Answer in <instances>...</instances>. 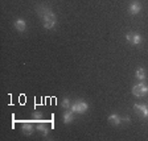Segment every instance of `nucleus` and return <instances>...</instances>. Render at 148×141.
I'll list each match as a JSON object with an SVG mask.
<instances>
[{
    "mask_svg": "<svg viewBox=\"0 0 148 141\" xmlns=\"http://www.w3.org/2000/svg\"><path fill=\"white\" fill-rule=\"evenodd\" d=\"M108 121H110L111 124H114V125H119V124L122 123V117L116 114H111L110 116H108Z\"/></svg>",
    "mask_w": 148,
    "mask_h": 141,
    "instance_id": "obj_11",
    "label": "nucleus"
},
{
    "mask_svg": "<svg viewBox=\"0 0 148 141\" xmlns=\"http://www.w3.org/2000/svg\"><path fill=\"white\" fill-rule=\"evenodd\" d=\"M13 25H15V28L18 32H25L27 31V21H25L24 18H16L15 22H13Z\"/></svg>",
    "mask_w": 148,
    "mask_h": 141,
    "instance_id": "obj_7",
    "label": "nucleus"
},
{
    "mask_svg": "<svg viewBox=\"0 0 148 141\" xmlns=\"http://www.w3.org/2000/svg\"><path fill=\"white\" fill-rule=\"evenodd\" d=\"M126 40L128 41L131 45H140L143 38H142V36L138 33H128V34H126Z\"/></svg>",
    "mask_w": 148,
    "mask_h": 141,
    "instance_id": "obj_4",
    "label": "nucleus"
},
{
    "mask_svg": "<svg viewBox=\"0 0 148 141\" xmlns=\"http://www.w3.org/2000/svg\"><path fill=\"white\" fill-rule=\"evenodd\" d=\"M134 110L138 114H142L143 117H148V106L145 104H134Z\"/></svg>",
    "mask_w": 148,
    "mask_h": 141,
    "instance_id": "obj_6",
    "label": "nucleus"
},
{
    "mask_svg": "<svg viewBox=\"0 0 148 141\" xmlns=\"http://www.w3.org/2000/svg\"><path fill=\"white\" fill-rule=\"evenodd\" d=\"M74 120V112L73 111H65L64 114H62V121L65 124H70L71 121Z\"/></svg>",
    "mask_w": 148,
    "mask_h": 141,
    "instance_id": "obj_8",
    "label": "nucleus"
},
{
    "mask_svg": "<svg viewBox=\"0 0 148 141\" xmlns=\"http://www.w3.org/2000/svg\"><path fill=\"white\" fill-rule=\"evenodd\" d=\"M32 117H33V120H41L42 119V114H41L40 111H34L33 114H32Z\"/></svg>",
    "mask_w": 148,
    "mask_h": 141,
    "instance_id": "obj_14",
    "label": "nucleus"
},
{
    "mask_svg": "<svg viewBox=\"0 0 148 141\" xmlns=\"http://www.w3.org/2000/svg\"><path fill=\"white\" fill-rule=\"evenodd\" d=\"M142 12V4L139 3V1H132V3L130 4L128 7V13L130 15H139V13Z\"/></svg>",
    "mask_w": 148,
    "mask_h": 141,
    "instance_id": "obj_5",
    "label": "nucleus"
},
{
    "mask_svg": "<svg viewBox=\"0 0 148 141\" xmlns=\"http://www.w3.org/2000/svg\"><path fill=\"white\" fill-rule=\"evenodd\" d=\"M36 11H37V15L40 16L45 29H53V28L56 27V24H57V17H56V15L52 12V9H50L49 7L41 4V5H38L36 8Z\"/></svg>",
    "mask_w": 148,
    "mask_h": 141,
    "instance_id": "obj_1",
    "label": "nucleus"
},
{
    "mask_svg": "<svg viewBox=\"0 0 148 141\" xmlns=\"http://www.w3.org/2000/svg\"><path fill=\"white\" fill-rule=\"evenodd\" d=\"M61 107H62V108H65V110H68V108H70V107H71L70 100H69L68 98H65L64 100H62V103H61Z\"/></svg>",
    "mask_w": 148,
    "mask_h": 141,
    "instance_id": "obj_13",
    "label": "nucleus"
},
{
    "mask_svg": "<svg viewBox=\"0 0 148 141\" xmlns=\"http://www.w3.org/2000/svg\"><path fill=\"white\" fill-rule=\"evenodd\" d=\"M122 121H126V123H130V121H131V119H130L128 116H124V117H122Z\"/></svg>",
    "mask_w": 148,
    "mask_h": 141,
    "instance_id": "obj_15",
    "label": "nucleus"
},
{
    "mask_svg": "<svg viewBox=\"0 0 148 141\" xmlns=\"http://www.w3.org/2000/svg\"><path fill=\"white\" fill-rule=\"evenodd\" d=\"M21 131L24 135H32L33 133V125L31 123H23L21 124Z\"/></svg>",
    "mask_w": 148,
    "mask_h": 141,
    "instance_id": "obj_10",
    "label": "nucleus"
},
{
    "mask_svg": "<svg viewBox=\"0 0 148 141\" xmlns=\"http://www.w3.org/2000/svg\"><path fill=\"white\" fill-rule=\"evenodd\" d=\"M70 110L73 111L74 114H85L87 110H89V104H87L86 101H83V100H77V101H74V103H71V107Z\"/></svg>",
    "mask_w": 148,
    "mask_h": 141,
    "instance_id": "obj_2",
    "label": "nucleus"
},
{
    "mask_svg": "<svg viewBox=\"0 0 148 141\" xmlns=\"http://www.w3.org/2000/svg\"><path fill=\"white\" fill-rule=\"evenodd\" d=\"M36 129H37V131H38V132H40L42 136H46L48 133H49V129H48V127H46L45 124H37V125H36Z\"/></svg>",
    "mask_w": 148,
    "mask_h": 141,
    "instance_id": "obj_12",
    "label": "nucleus"
},
{
    "mask_svg": "<svg viewBox=\"0 0 148 141\" xmlns=\"http://www.w3.org/2000/svg\"><path fill=\"white\" fill-rule=\"evenodd\" d=\"M135 77L136 79H139V82H144L147 79V74H145V69L143 67H138L135 71Z\"/></svg>",
    "mask_w": 148,
    "mask_h": 141,
    "instance_id": "obj_9",
    "label": "nucleus"
},
{
    "mask_svg": "<svg viewBox=\"0 0 148 141\" xmlns=\"http://www.w3.org/2000/svg\"><path fill=\"white\" fill-rule=\"evenodd\" d=\"M132 94L135 96H144L148 94V86L144 82H139L132 87Z\"/></svg>",
    "mask_w": 148,
    "mask_h": 141,
    "instance_id": "obj_3",
    "label": "nucleus"
}]
</instances>
